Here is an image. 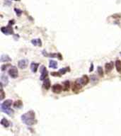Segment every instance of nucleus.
I'll use <instances>...</instances> for the list:
<instances>
[{
	"label": "nucleus",
	"instance_id": "1",
	"mask_svg": "<svg viewBox=\"0 0 121 136\" xmlns=\"http://www.w3.org/2000/svg\"><path fill=\"white\" fill-rule=\"evenodd\" d=\"M22 121L27 125H33L36 123V116L35 112L33 111L27 112L21 116Z\"/></svg>",
	"mask_w": 121,
	"mask_h": 136
},
{
	"label": "nucleus",
	"instance_id": "2",
	"mask_svg": "<svg viewBox=\"0 0 121 136\" xmlns=\"http://www.w3.org/2000/svg\"><path fill=\"white\" fill-rule=\"evenodd\" d=\"M12 104V101L10 99H7L1 104V110L3 112L6 113L8 115H11L13 113V111L11 109Z\"/></svg>",
	"mask_w": 121,
	"mask_h": 136
},
{
	"label": "nucleus",
	"instance_id": "3",
	"mask_svg": "<svg viewBox=\"0 0 121 136\" xmlns=\"http://www.w3.org/2000/svg\"><path fill=\"white\" fill-rule=\"evenodd\" d=\"M9 74L12 78H16L18 76V72L17 68L14 66H12L9 70Z\"/></svg>",
	"mask_w": 121,
	"mask_h": 136
},
{
	"label": "nucleus",
	"instance_id": "4",
	"mask_svg": "<svg viewBox=\"0 0 121 136\" xmlns=\"http://www.w3.org/2000/svg\"><path fill=\"white\" fill-rule=\"evenodd\" d=\"M77 81L79 84L83 87V86H86V85L89 83V78L88 77L87 75H84V76H83L81 78L78 79Z\"/></svg>",
	"mask_w": 121,
	"mask_h": 136
},
{
	"label": "nucleus",
	"instance_id": "5",
	"mask_svg": "<svg viewBox=\"0 0 121 136\" xmlns=\"http://www.w3.org/2000/svg\"><path fill=\"white\" fill-rule=\"evenodd\" d=\"M82 86L79 84L77 81H75L74 83L72 84V92L74 93L79 92V91L81 89Z\"/></svg>",
	"mask_w": 121,
	"mask_h": 136
},
{
	"label": "nucleus",
	"instance_id": "6",
	"mask_svg": "<svg viewBox=\"0 0 121 136\" xmlns=\"http://www.w3.org/2000/svg\"><path fill=\"white\" fill-rule=\"evenodd\" d=\"M1 31L3 33L6 34V35H11L13 33L12 28L11 26H6V27H2L1 28Z\"/></svg>",
	"mask_w": 121,
	"mask_h": 136
},
{
	"label": "nucleus",
	"instance_id": "7",
	"mask_svg": "<svg viewBox=\"0 0 121 136\" xmlns=\"http://www.w3.org/2000/svg\"><path fill=\"white\" fill-rule=\"evenodd\" d=\"M40 72H41V75H40V80H45L47 78L48 76V70L46 69V68L45 66H42L40 68Z\"/></svg>",
	"mask_w": 121,
	"mask_h": 136
},
{
	"label": "nucleus",
	"instance_id": "8",
	"mask_svg": "<svg viewBox=\"0 0 121 136\" xmlns=\"http://www.w3.org/2000/svg\"><path fill=\"white\" fill-rule=\"evenodd\" d=\"M28 64V60L26 59H23V60H21L18 61V68H21V69H25V68H27Z\"/></svg>",
	"mask_w": 121,
	"mask_h": 136
},
{
	"label": "nucleus",
	"instance_id": "9",
	"mask_svg": "<svg viewBox=\"0 0 121 136\" xmlns=\"http://www.w3.org/2000/svg\"><path fill=\"white\" fill-rule=\"evenodd\" d=\"M63 90L62 87L61 86L60 84H54L53 87V92L55 94H60L62 92V91Z\"/></svg>",
	"mask_w": 121,
	"mask_h": 136
},
{
	"label": "nucleus",
	"instance_id": "10",
	"mask_svg": "<svg viewBox=\"0 0 121 136\" xmlns=\"http://www.w3.org/2000/svg\"><path fill=\"white\" fill-rule=\"evenodd\" d=\"M9 83V79L6 75L2 74L1 76V86H6Z\"/></svg>",
	"mask_w": 121,
	"mask_h": 136
},
{
	"label": "nucleus",
	"instance_id": "11",
	"mask_svg": "<svg viewBox=\"0 0 121 136\" xmlns=\"http://www.w3.org/2000/svg\"><path fill=\"white\" fill-rule=\"evenodd\" d=\"M113 62H110L108 63H106L105 65V69H106V73H109L110 72L112 71L113 68Z\"/></svg>",
	"mask_w": 121,
	"mask_h": 136
},
{
	"label": "nucleus",
	"instance_id": "12",
	"mask_svg": "<svg viewBox=\"0 0 121 136\" xmlns=\"http://www.w3.org/2000/svg\"><path fill=\"white\" fill-rule=\"evenodd\" d=\"M39 67V64L38 63H36V62H32L30 65V69L33 72H36L38 71V68Z\"/></svg>",
	"mask_w": 121,
	"mask_h": 136
},
{
	"label": "nucleus",
	"instance_id": "13",
	"mask_svg": "<svg viewBox=\"0 0 121 136\" xmlns=\"http://www.w3.org/2000/svg\"><path fill=\"white\" fill-rule=\"evenodd\" d=\"M69 87H70V83L69 81H65L63 82V84H62V89H63V91L65 92H67L69 91Z\"/></svg>",
	"mask_w": 121,
	"mask_h": 136
},
{
	"label": "nucleus",
	"instance_id": "14",
	"mask_svg": "<svg viewBox=\"0 0 121 136\" xmlns=\"http://www.w3.org/2000/svg\"><path fill=\"white\" fill-rule=\"evenodd\" d=\"M50 80L48 78H46L45 80H44V82H43V87L45 89L48 90L50 88Z\"/></svg>",
	"mask_w": 121,
	"mask_h": 136
},
{
	"label": "nucleus",
	"instance_id": "15",
	"mask_svg": "<svg viewBox=\"0 0 121 136\" xmlns=\"http://www.w3.org/2000/svg\"><path fill=\"white\" fill-rule=\"evenodd\" d=\"M1 61L3 62H7L12 61V59L9 57V55H3L1 57Z\"/></svg>",
	"mask_w": 121,
	"mask_h": 136
},
{
	"label": "nucleus",
	"instance_id": "16",
	"mask_svg": "<svg viewBox=\"0 0 121 136\" xmlns=\"http://www.w3.org/2000/svg\"><path fill=\"white\" fill-rule=\"evenodd\" d=\"M31 43L33 45H34L36 46H41L42 45V42H41L40 39H33L31 41Z\"/></svg>",
	"mask_w": 121,
	"mask_h": 136
},
{
	"label": "nucleus",
	"instance_id": "17",
	"mask_svg": "<svg viewBox=\"0 0 121 136\" xmlns=\"http://www.w3.org/2000/svg\"><path fill=\"white\" fill-rule=\"evenodd\" d=\"M49 67L53 69H56L57 68V62L54 60H50V63H49Z\"/></svg>",
	"mask_w": 121,
	"mask_h": 136
},
{
	"label": "nucleus",
	"instance_id": "18",
	"mask_svg": "<svg viewBox=\"0 0 121 136\" xmlns=\"http://www.w3.org/2000/svg\"><path fill=\"white\" fill-rule=\"evenodd\" d=\"M115 68H116L118 72L121 73V62L120 60H117L115 62Z\"/></svg>",
	"mask_w": 121,
	"mask_h": 136
},
{
	"label": "nucleus",
	"instance_id": "19",
	"mask_svg": "<svg viewBox=\"0 0 121 136\" xmlns=\"http://www.w3.org/2000/svg\"><path fill=\"white\" fill-rule=\"evenodd\" d=\"M1 124L4 127H9V122L6 120V118H2L1 121Z\"/></svg>",
	"mask_w": 121,
	"mask_h": 136
},
{
	"label": "nucleus",
	"instance_id": "20",
	"mask_svg": "<svg viewBox=\"0 0 121 136\" xmlns=\"http://www.w3.org/2000/svg\"><path fill=\"white\" fill-rule=\"evenodd\" d=\"M14 107L15 108H16V109H20L21 106H22V102H21V101H16L15 103H14Z\"/></svg>",
	"mask_w": 121,
	"mask_h": 136
},
{
	"label": "nucleus",
	"instance_id": "21",
	"mask_svg": "<svg viewBox=\"0 0 121 136\" xmlns=\"http://www.w3.org/2000/svg\"><path fill=\"white\" fill-rule=\"evenodd\" d=\"M69 68H62V69H60V71H59V72H60V74H65L66 72H67V71H69Z\"/></svg>",
	"mask_w": 121,
	"mask_h": 136
},
{
	"label": "nucleus",
	"instance_id": "22",
	"mask_svg": "<svg viewBox=\"0 0 121 136\" xmlns=\"http://www.w3.org/2000/svg\"><path fill=\"white\" fill-rule=\"evenodd\" d=\"M97 71H98V73L99 74L100 76H103V70L101 67L98 66L97 68Z\"/></svg>",
	"mask_w": 121,
	"mask_h": 136
},
{
	"label": "nucleus",
	"instance_id": "23",
	"mask_svg": "<svg viewBox=\"0 0 121 136\" xmlns=\"http://www.w3.org/2000/svg\"><path fill=\"white\" fill-rule=\"evenodd\" d=\"M4 98V92L3 90V86H1V100H3Z\"/></svg>",
	"mask_w": 121,
	"mask_h": 136
},
{
	"label": "nucleus",
	"instance_id": "24",
	"mask_svg": "<svg viewBox=\"0 0 121 136\" xmlns=\"http://www.w3.org/2000/svg\"><path fill=\"white\" fill-rule=\"evenodd\" d=\"M15 11H16V14L17 16H20L21 15V14H22V11L21 10H20L18 9H15Z\"/></svg>",
	"mask_w": 121,
	"mask_h": 136
},
{
	"label": "nucleus",
	"instance_id": "25",
	"mask_svg": "<svg viewBox=\"0 0 121 136\" xmlns=\"http://www.w3.org/2000/svg\"><path fill=\"white\" fill-rule=\"evenodd\" d=\"M9 66H10V65H9V64H6V65H3L2 66H1V70L2 71H4V70H6L7 68L9 67Z\"/></svg>",
	"mask_w": 121,
	"mask_h": 136
},
{
	"label": "nucleus",
	"instance_id": "26",
	"mask_svg": "<svg viewBox=\"0 0 121 136\" xmlns=\"http://www.w3.org/2000/svg\"><path fill=\"white\" fill-rule=\"evenodd\" d=\"M60 72H52L51 74L53 75V76H57V77H59V76H60Z\"/></svg>",
	"mask_w": 121,
	"mask_h": 136
},
{
	"label": "nucleus",
	"instance_id": "27",
	"mask_svg": "<svg viewBox=\"0 0 121 136\" xmlns=\"http://www.w3.org/2000/svg\"><path fill=\"white\" fill-rule=\"evenodd\" d=\"M14 1H20V0H14Z\"/></svg>",
	"mask_w": 121,
	"mask_h": 136
}]
</instances>
